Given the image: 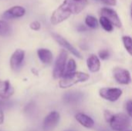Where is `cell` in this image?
Masks as SVG:
<instances>
[{"instance_id":"6da1fadb","label":"cell","mask_w":132,"mask_h":131,"mask_svg":"<svg viewBox=\"0 0 132 131\" xmlns=\"http://www.w3.org/2000/svg\"><path fill=\"white\" fill-rule=\"evenodd\" d=\"M87 2H78L77 0H64L63 2L53 12L50 22L53 25H57L67 19L73 14H79L87 5Z\"/></svg>"},{"instance_id":"7a4b0ae2","label":"cell","mask_w":132,"mask_h":131,"mask_svg":"<svg viewBox=\"0 0 132 131\" xmlns=\"http://www.w3.org/2000/svg\"><path fill=\"white\" fill-rule=\"evenodd\" d=\"M89 75L83 72H73L63 76L59 83L60 87L63 89L69 88L79 83H83L89 80Z\"/></svg>"},{"instance_id":"3957f363","label":"cell","mask_w":132,"mask_h":131,"mask_svg":"<svg viewBox=\"0 0 132 131\" xmlns=\"http://www.w3.org/2000/svg\"><path fill=\"white\" fill-rule=\"evenodd\" d=\"M108 123L114 131H125L130 126V119L125 113H114Z\"/></svg>"},{"instance_id":"277c9868","label":"cell","mask_w":132,"mask_h":131,"mask_svg":"<svg viewBox=\"0 0 132 131\" xmlns=\"http://www.w3.org/2000/svg\"><path fill=\"white\" fill-rule=\"evenodd\" d=\"M68 53L67 50H61L60 53L55 65H54V69L53 71V76L55 79H60L63 76L65 68L67 66V59Z\"/></svg>"},{"instance_id":"5b68a950","label":"cell","mask_w":132,"mask_h":131,"mask_svg":"<svg viewBox=\"0 0 132 131\" xmlns=\"http://www.w3.org/2000/svg\"><path fill=\"white\" fill-rule=\"evenodd\" d=\"M100 96L108 101L115 102L122 95V90L119 88H101L99 91Z\"/></svg>"},{"instance_id":"8992f818","label":"cell","mask_w":132,"mask_h":131,"mask_svg":"<svg viewBox=\"0 0 132 131\" xmlns=\"http://www.w3.org/2000/svg\"><path fill=\"white\" fill-rule=\"evenodd\" d=\"M113 74L114 80L120 84L122 85H128L131 82V74L128 70L121 68L116 67L113 70Z\"/></svg>"},{"instance_id":"52a82bcc","label":"cell","mask_w":132,"mask_h":131,"mask_svg":"<svg viewBox=\"0 0 132 131\" xmlns=\"http://www.w3.org/2000/svg\"><path fill=\"white\" fill-rule=\"evenodd\" d=\"M60 121V114L56 111L50 113L43 120V128L44 131L53 130Z\"/></svg>"},{"instance_id":"ba28073f","label":"cell","mask_w":132,"mask_h":131,"mask_svg":"<svg viewBox=\"0 0 132 131\" xmlns=\"http://www.w3.org/2000/svg\"><path fill=\"white\" fill-rule=\"evenodd\" d=\"M101 13L102 16H104L107 19H108L112 22V24L116 27L121 28L122 26V23L120 19V17L118 16L115 10L110 8H103L101 9Z\"/></svg>"},{"instance_id":"9c48e42d","label":"cell","mask_w":132,"mask_h":131,"mask_svg":"<svg viewBox=\"0 0 132 131\" xmlns=\"http://www.w3.org/2000/svg\"><path fill=\"white\" fill-rule=\"evenodd\" d=\"M25 52L22 49H16L10 58V67L12 70H18L23 63Z\"/></svg>"},{"instance_id":"30bf717a","label":"cell","mask_w":132,"mask_h":131,"mask_svg":"<svg viewBox=\"0 0 132 131\" xmlns=\"http://www.w3.org/2000/svg\"><path fill=\"white\" fill-rule=\"evenodd\" d=\"M52 36H53V37L54 38V39H55L61 46H63L66 50L69 51L70 53H72L73 56H75L77 57V58H80V59L82 58L81 54L80 53V52H79L76 48H74L68 41H67L64 38H63L61 36H60V35H58V34H56V33H53Z\"/></svg>"},{"instance_id":"8fae6325","label":"cell","mask_w":132,"mask_h":131,"mask_svg":"<svg viewBox=\"0 0 132 131\" xmlns=\"http://www.w3.org/2000/svg\"><path fill=\"white\" fill-rule=\"evenodd\" d=\"M26 14V9L20 5H15L6 10L2 14V18L5 19H15L22 17Z\"/></svg>"},{"instance_id":"7c38bea8","label":"cell","mask_w":132,"mask_h":131,"mask_svg":"<svg viewBox=\"0 0 132 131\" xmlns=\"http://www.w3.org/2000/svg\"><path fill=\"white\" fill-rule=\"evenodd\" d=\"M14 93V88L9 80H0V98L9 99Z\"/></svg>"},{"instance_id":"4fadbf2b","label":"cell","mask_w":132,"mask_h":131,"mask_svg":"<svg viewBox=\"0 0 132 131\" xmlns=\"http://www.w3.org/2000/svg\"><path fill=\"white\" fill-rule=\"evenodd\" d=\"M87 66L91 73H97L101 69V61L95 54H91L87 59Z\"/></svg>"},{"instance_id":"5bb4252c","label":"cell","mask_w":132,"mask_h":131,"mask_svg":"<svg viewBox=\"0 0 132 131\" xmlns=\"http://www.w3.org/2000/svg\"><path fill=\"white\" fill-rule=\"evenodd\" d=\"M76 120L78 121V123L80 124H81L83 127L87 128V129H90L94 126V120L90 117L89 116L82 113H78L76 114L75 116Z\"/></svg>"},{"instance_id":"9a60e30c","label":"cell","mask_w":132,"mask_h":131,"mask_svg":"<svg viewBox=\"0 0 132 131\" xmlns=\"http://www.w3.org/2000/svg\"><path fill=\"white\" fill-rule=\"evenodd\" d=\"M37 55L40 61L44 64H50L53 62V53L50 49H39L37 51Z\"/></svg>"},{"instance_id":"2e32d148","label":"cell","mask_w":132,"mask_h":131,"mask_svg":"<svg viewBox=\"0 0 132 131\" xmlns=\"http://www.w3.org/2000/svg\"><path fill=\"white\" fill-rule=\"evenodd\" d=\"M99 22L101 24V25L102 26V28L107 31V32H112L114 30V25L112 24V22L108 19H107L106 17L104 16H101L100 18V20H99Z\"/></svg>"},{"instance_id":"e0dca14e","label":"cell","mask_w":132,"mask_h":131,"mask_svg":"<svg viewBox=\"0 0 132 131\" xmlns=\"http://www.w3.org/2000/svg\"><path fill=\"white\" fill-rule=\"evenodd\" d=\"M83 95L80 93H69L65 96V100L68 103H76L82 99Z\"/></svg>"},{"instance_id":"ac0fdd59","label":"cell","mask_w":132,"mask_h":131,"mask_svg":"<svg viewBox=\"0 0 132 131\" xmlns=\"http://www.w3.org/2000/svg\"><path fill=\"white\" fill-rule=\"evenodd\" d=\"M76 69H77V64H76L75 60L73 59H70L69 61L67 63V66H66V68H65L63 76L75 72Z\"/></svg>"},{"instance_id":"d6986e66","label":"cell","mask_w":132,"mask_h":131,"mask_svg":"<svg viewBox=\"0 0 132 131\" xmlns=\"http://www.w3.org/2000/svg\"><path fill=\"white\" fill-rule=\"evenodd\" d=\"M123 44L128 53L132 56V38L129 36H125L122 38Z\"/></svg>"},{"instance_id":"ffe728a7","label":"cell","mask_w":132,"mask_h":131,"mask_svg":"<svg viewBox=\"0 0 132 131\" xmlns=\"http://www.w3.org/2000/svg\"><path fill=\"white\" fill-rule=\"evenodd\" d=\"M85 23L90 29H97L98 27V21H97V19L95 17L92 16V15H87L86 17Z\"/></svg>"},{"instance_id":"44dd1931","label":"cell","mask_w":132,"mask_h":131,"mask_svg":"<svg viewBox=\"0 0 132 131\" xmlns=\"http://www.w3.org/2000/svg\"><path fill=\"white\" fill-rule=\"evenodd\" d=\"M10 32L9 25L4 20L0 19V36H7Z\"/></svg>"},{"instance_id":"7402d4cb","label":"cell","mask_w":132,"mask_h":131,"mask_svg":"<svg viewBox=\"0 0 132 131\" xmlns=\"http://www.w3.org/2000/svg\"><path fill=\"white\" fill-rule=\"evenodd\" d=\"M29 27H30L31 29H32V30H34V31H38V30H39L40 28H41V24H40V22H38V21H34V22H32L30 23Z\"/></svg>"},{"instance_id":"603a6c76","label":"cell","mask_w":132,"mask_h":131,"mask_svg":"<svg viewBox=\"0 0 132 131\" xmlns=\"http://www.w3.org/2000/svg\"><path fill=\"white\" fill-rule=\"evenodd\" d=\"M126 110L129 117H132V100H130L126 103Z\"/></svg>"},{"instance_id":"cb8c5ba5","label":"cell","mask_w":132,"mask_h":131,"mask_svg":"<svg viewBox=\"0 0 132 131\" xmlns=\"http://www.w3.org/2000/svg\"><path fill=\"white\" fill-rule=\"evenodd\" d=\"M99 57L101 59H107L109 57V53L106 49H103L99 52Z\"/></svg>"},{"instance_id":"d4e9b609","label":"cell","mask_w":132,"mask_h":131,"mask_svg":"<svg viewBox=\"0 0 132 131\" xmlns=\"http://www.w3.org/2000/svg\"><path fill=\"white\" fill-rule=\"evenodd\" d=\"M100 1L105 5H111V6H114L117 4V0H100Z\"/></svg>"},{"instance_id":"484cf974","label":"cell","mask_w":132,"mask_h":131,"mask_svg":"<svg viewBox=\"0 0 132 131\" xmlns=\"http://www.w3.org/2000/svg\"><path fill=\"white\" fill-rule=\"evenodd\" d=\"M4 121V113L2 110H0V124H2Z\"/></svg>"},{"instance_id":"4316f807","label":"cell","mask_w":132,"mask_h":131,"mask_svg":"<svg viewBox=\"0 0 132 131\" xmlns=\"http://www.w3.org/2000/svg\"><path fill=\"white\" fill-rule=\"evenodd\" d=\"M78 30H79L80 32H81V31H85V30H87V29H86L84 25H80L79 28H78Z\"/></svg>"},{"instance_id":"83f0119b","label":"cell","mask_w":132,"mask_h":131,"mask_svg":"<svg viewBox=\"0 0 132 131\" xmlns=\"http://www.w3.org/2000/svg\"><path fill=\"white\" fill-rule=\"evenodd\" d=\"M78 2H87V0H77Z\"/></svg>"},{"instance_id":"f1b7e54d","label":"cell","mask_w":132,"mask_h":131,"mask_svg":"<svg viewBox=\"0 0 132 131\" xmlns=\"http://www.w3.org/2000/svg\"><path fill=\"white\" fill-rule=\"evenodd\" d=\"M2 101L0 100V107H2Z\"/></svg>"},{"instance_id":"f546056e","label":"cell","mask_w":132,"mask_h":131,"mask_svg":"<svg viewBox=\"0 0 132 131\" xmlns=\"http://www.w3.org/2000/svg\"><path fill=\"white\" fill-rule=\"evenodd\" d=\"M131 18H132V8H131Z\"/></svg>"}]
</instances>
